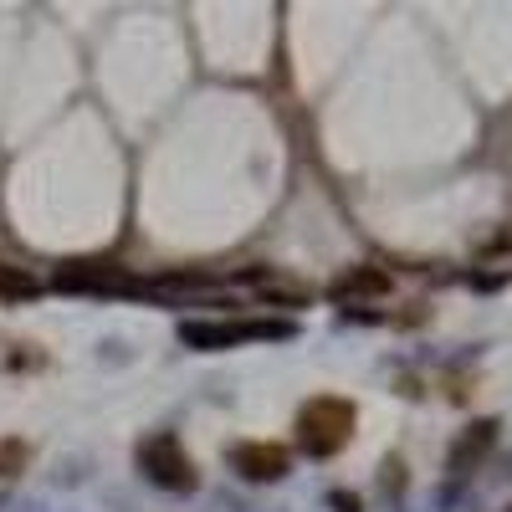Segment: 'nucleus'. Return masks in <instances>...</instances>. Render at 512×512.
<instances>
[{"label":"nucleus","instance_id":"4","mask_svg":"<svg viewBox=\"0 0 512 512\" xmlns=\"http://www.w3.org/2000/svg\"><path fill=\"white\" fill-rule=\"evenodd\" d=\"M226 461H231V472L246 477V482H277V477H287L292 451L277 446V441H241V446H231Z\"/></svg>","mask_w":512,"mask_h":512},{"label":"nucleus","instance_id":"2","mask_svg":"<svg viewBox=\"0 0 512 512\" xmlns=\"http://www.w3.org/2000/svg\"><path fill=\"white\" fill-rule=\"evenodd\" d=\"M139 472L159 487V492H195L200 487V472H195V461L185 456V446L169 436V431H159V436H144L139 441Z\"/></svg>","mask_w":512,"mask_h":512},{"label":"nucleus","instance_id":"5","mask_svg":"<svg viewBox=\"0 0 512 512\" xmlns=\"http://www.w3.org/2000/svg\"><path fill=\"white\" fill-rule=\"evenodd\" d=\"M492 446H497V420L466 425V431L456 436V446H451V456H446V472H451V477H472Z\"/></svg>","mask_w":512,"mask_h":512},{"label":"nucleus","instance_id":"8","mask_svg":"<svg viewBox=\"0 0 512 512\" xmlns=\"http://www.w3.org/2000/svg\"><path fill=\"white\" fill-rule=\"evenodd\" d=\"M47 282L21 272V267H0V303H26V297H41Z\"/></svg>","mask_w":512,"mask_h":512},{"label":"nucleus","instance_id":"3","mask_svg":"<svg viewBox=\"0 0 512 512\" xmlns=\"http://www.w3.org/2000/svg\"><path fill=\"white\" fill-rule=\"evenodd\" d=\"M180 338L190 349H236L251 338H292V323L272 318H226V323H180Z\"/></svg>","mask_w":512,"mask_h":512},{"label":"nucleus","instance_id":"7","mask_svg":"<svg viewBox=\"0 0 512 512\" xmlns=\"http://www.w3.org/2000/svg\"><path fill=\"white\" fill-rule=\"evenodd\" d=\"M338 303H359V297H384L390 292V272L384 267H349L344 277H333V287H328Z\"/></svg>","mask_w":512,"mask_h":512},{"label":"nucleus","instance_id":"10","mask_svg":"<svg viewBox=\"0 0 512 512\" xmlns=\"http://www.w3.org/2000/svg\"><path fill=\"white\" fill-rule=\"evenodd\" d=\"M333 507H338V512H359V502H354L349 492H338V497H333Z\"/></svg>","mask_w":512,"mask_h":512},{"label":"nucleus","instance_id":"9","mask_svg":"<svg viewBox=\"0 0 512 512\" xmlns=\"http://www.w3.org/2000/svg\"><path fill=\"white\" fill-rule=\"evenodd\" d=\"M26 461H31V446H26L21 436H6V441H0V477H21Z\"/></svg>","mask_w":512,"mask_h":512},{"label":"nucleus","instance_id":"6","mask_svg":"<svg viewBox=\"0 0 512 512\" xmlns=\"http://www.w3.org/2000/svg\"><path fill=\"white\" fill-rule=\"evenodd\" d=\"M52 287H62V292H134V277L118 272V267H82V262H72V267H62L52 277Z\"/></svg>","mask_w":512,"mask_h":512},{"label":"nucleus","instance_id":"1","mask_svg":"<svg viewBox=\"0 0 512 512\" xmlns=\"http://www.w3.org/2000/svg\"><path fill=\"white\" fill-rule=\"evenodd\" d=\"M354 420H359V410L344 395H318V400H308L303 410H297V446H303L308 456H318V461H328V456H338L349 446Z\"/></svg>","mask_w":512,"mask_h":512}]
</instances>
